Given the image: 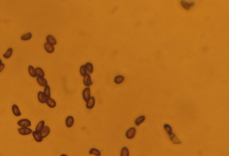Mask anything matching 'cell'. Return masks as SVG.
Here are the masks:
<instances>
[{
	"label": "cell",
	"instance_id": "83f0119b",
	"mask_svg": "<svg viewBox=\"0 0 229 156\" xmlns=\"http://www.w3.org/2000/svg\"><path fill=\"white\" fill-rule=\"evenodd\" d=\"M121 156H129V151L127 147H124L121 151Z\"/></svg>",
	"mask_w": 229,
	"mask_h": 156
},
{
	"label": "cell",
	"instance_id": "9a60e30c",
	"mask_svg": "<svg viewBox=\"0 0 229 156\" xmlns=\"http://www.w3.org/2000/svg\"><path fill=\"white\" fill-rule=\"evenodd\" d=\"M181 4L183 8L187 9V10H189L190 8H192V6H194V2H186V1H182Z\"/></svg>",
	"mask_w": 229,
	"mask_h": 156
},
{
	"label": "cell",
	"instance_id": "5b68a950",
	"mask_svg": "<svg viewBox=\"0 0 229 156\" xmlns=\"http://www.w3.org/2000/svg\"><path fill=\"white\" fill-rule=\"evenodd\" d=\"M136 133V129L134 127H131L127 130L126 135L128 139H132L135 136Z\"/></svg>",
	"mask_w": 229,
	"mask_h": 156
},
{
	"label": "cell",
	"instance_id": "d4e9b609",
	"mask_svg": "<svg viewBox=\"0 0 229 156\" xmlns=\"http://www.w3.org/2000/svg\"><path fill=\"white\" fill-rule=\"evenodd\" d=\"M32 37V34L31 32H28V33H26V34H24V35H22L21 37V39L22 41H27L30 40L31 39Z\"/></svg>",
	"mask_w": 229,
	"mask_h": 156
},
{
	"label": "cell",
	"instance_id": "7402d4cb",
	"mask_svg": "<svg viewBox=\"0 0 229 156\" xmlns=\"http://www.w3.org/2000/svg\"><path fill=\"white\" fill-rule=\"evenodd\" d=\"M13 52V50L12 48L8 49L6 52L3 55V57H4V58H10L11 56H12Z\"/></svg>",
	"mask_w": 229,
	"mask_h": 156
},
{
	"label": "cell",
	"instance_id": "484cf974",
	"mask_svg": "<svg viewBox=\"0 0 229 156\" xmlns=\"http://www.w3.org/2000/svg\"><path fill=\"white\" fill-rule=\"evenodd\" d=\"M35 69L37 76L38 75L41 77H44L45 76V72L41 68L37 67Z\"/></svg>",
	"mask_w": 229,
	"mask_h": 156
},
{
	"label": "cell",
	"instance_id": "7a4b0ae2",
	"mask_svg": "<svg viewBox=\"0 0 229 156\" xmlns=\"http://www.w3.org/2000/svg\"><path fill=\"white\" fill-rule=\"evenodd\" d=\"M18 131L20 135H30L32 133V131L31 129L28 127H21L18 129Z\"/></svg>",
	"mask_w": 229,
	"mask_h": 156
},
{
	"label": "cell",
	"instance_id": "6da1fadb",
	"mask_svg": "<svg viewBox=\"0 0 229 156\" xmlns=\"http://www.w3.org/2000/svg\"><path fill=\"white\" fill-rule=\"evenodd\" d=\"M18 124L22 127H28L31 126V123L28 119H23L18 121Z\"/></svg>",
	"mask_w": 229,
	"mask_h": 156
},
{
	"label": "cell",
	"instance_id": "d6986e66",
	"mask_svg": "<svg viewBox=\"0 0 229 156\" xmlns=\"http://www.w3.org/2000/svg\"><path fill=\"white\" fill-rule=\"evenodd\" d=\"M28 69L29 74L31 77L35 78L37 76V74H36V71H35V69L34 68L33 66H29Z\"/></svg>",
	"mask_w": 229,
	"mask_h": 156
},
{
	"label": "cell",
	"instance_id": "7c38bea8",
	"mask_svg": "<svg viewBox=\"0 0 229 156\" xmlns=\"http://www.w3.org/2000/svg\"><path fill=\"white\" fill-rule=\"evenodd\" d=\"M38 99L40 103L45 104L46 103L47 98L45 96L43 92H39L38 93Z\"/></svg>",
	"mask_w": 229,
	"mask_h": 156
},
{
	"label": "cell",
	"instance_id": "44dd1931",
	"mask_svg": "<svg viewBox=\"0 0 229 156\" xmlns=\"http://www.w3.org/2000/svg\"><path fill=\"white\" fill-rule=\"evenodd\" d=\"M44 94L46 98H50L51 96V92H50V88L49 85L45 86L44 91Z\"/></svg>",
	"mask_w": 229,
	"mask_h": 156
},
{
	"label": "cell",
	"instance_id": "ba28073f",
	"mask_svg": "<svg viewBox=\"0 0 229 156\" xmlns=\"http://www.w3.org/2000/svg\"><path fill=\"white\" fill-rule=\"evenodd\" d=\"M36 80L38 84L41 87H45L48 85V82L45 78L38 76L36 78Z\"/></svg>",
	"mask_w": 229,
	"mask_h": 156
},
{
	"label": "cell",
	"instance_id": "ac0fdd59",
	"mask_svg": "<svg viewBox=\"0 0 229 156\" xmlns=\"http://www.w3.org/2000/svg\"><path fill=\"white\" fill-rule=\"evenodd\" d=\"M146 117L144 115H142L139 117L137 118L135 121V125L138 126L140 125L141 123H143L144 121H145Z\"/></svg>",
	"mask_w": 229,
	"mask_h": 156
},
{
	"label": "cell",
	"instance_id": "277c9868",
	"mask_svg": "<svg viewBox=\"0 0 229 156\" xmlns=\"http://www.w3.org/2000/svg\"><path fill=\"white\" fill-rule=\"evenodd\" d=\"M83 82H84V85L87 87H89L93 84L91 77L89 74H87L84 76Z\"/></svg>",
	"mask_w": 229,
	"mask_h": 156
},
{
	"label": "cell",
	"instance_id": "3957f363",
	"mask_svg": "<svg viewBox=\"0 0 229 156\" xmlns=\"http://www.w3.org/2000/svg\"><path fill=\"white\" fill-rule=\"evenodd\" d=\"M82 97L85 102H87L91 97V90L89 88H85L82 92Z\"/></svg>",
	"mask_w": 229,
	"mask_h": 156
},
{
	"label": "cell",
	"instance_id": "603a6c76",
	"mask_svg": "<svg viewBox=\"0 0 229 156\" xmlns=\"http://www.w3.org/2000/svg\"><path fill=\"white\" fill-rule=\"evenodd\" d=\"M124 77L122 75H118L114 78V82L116 84H119L123 82Z\"/></svg>",
	"mask_w": 229,
	"mask_h": 156
},
{
	"label": "cell",
	"instance_id": "8fae6325",
	"mask_svg": "<svg viewBox=\"0 0 229 156\" xmlns=\"http://www.w3.org/2000/svg\"><path fill=\"white\" fill-rule=\"evenodd\" d=\"M169 136L170 140L174 144H181V142L178 140L176 135L174 133H171V134H169Z\"/></svg>",
	"mask_w": 229,
	"mask_h": 156
},
{
	"label": "cell",
	"instance_id": "4316f807",
	"mask_svg": "<svg viewBox=\"0 0 229 156\" xmlns=\"http://www.w3.org/2000/svg\"><path fill=\"white\" fill-rule=\"evenodd\" d=\"M89 154H93L96 156H100L101 155V152L99 150L96 148H92L89 151Z\"/></svg>",
	"mask_w": 229,
	"mask_h": 156
},
{
	"label": "cell",
	"instance_id": "8992f818",
	"mask_svg": "<svg viewBox=\"0 0 229 156\" xmlns=\"http://www.w3.org/2000/svg\"><path fill=\"white\" fill-rule=\"evenodd\" d=\"M50 132V129L49 128V127L47 126H46L44 127L43 129L42 130V131L40 132L39 134L42 138H45L49 135Z\"/></svg>",
	"mask_w": 229,
	"mask_h": 156
},
{
	"label": "cell",
	"instance_id": "d6a6232c",
	"mask_svg": "<svg viewBox=\"0 0 229 156\" xmlns=\"http://www.w3.org/2000/svg\"><path fill=\"white\" fill-rule=\"evenodd\" d=\"M2 63V61L1 60V59H0V64H1Z\"/></svg>",
	"mask_w": 229,
	"mask_h": 156
},
{
	"label": "cell",
	"instance_id": "2e32d148",
	"mask_svg": "<svg viewBox=\"0 0 229 156\" xmlns=\"http://www.w3.org/2000/svg\"><path fill=\"white\" fill-rule=\"evenodd\" d=\"M46 41L47 43H49L52 45H55L57 44V41L53 35H48L46 37Z\"/></svg>",
	"mask_w": 229,
	"mask_h": 156
},
{
	"label": "cell",
	"instance_id": "30bf717a",
	"mask_svg": "<svg viewBox=\"0 0 229 156\" xmlns=\"http://www.w3.org/2000/svg\"><path fill=\"white\" fill-rule=\"evenodd\" d=\"M44 48L47 53H53L55 50L53 45H52L51 44L47 43V42L45 43V44L44 45Z\"/></svg>",
	"mask_w": 229,
	"mask_h": 156
},
{
	"label": "cell",
	"instance_id": "f1b7e54d",
	"mask_svg": "<svg viewBox=\"0 0 229 156\" xmlns=\"http://www.w3.org/2000/svg\"><path fill=\"white\" fill-rule=\"evenodd\" d=\"M80 73L82 76H84L87 74V70L85 66V65H82L80 68Z\"/></svg>",
	"mask_w": 229,
	"mask_h": 156
},
{
	"label": "cell",
	"instance_id": "f546056e",
	"mask_svg": "<svg viewBox=\"0 0 229 156\" xmlns=\"http://www.w3.org/2000/svg\"><path fill=\"white\" fill-rule=\"evenodd\" d=\"M164 128L166 130L169 135L171 134L172 132V128L170 125H169V124H164Z\"/></svg>",
	"mask_w": 229,
	"mask_h": 156
},
{
	"label": "cell",
	"instance_id": "52a82bcc",
	"mask_svg": "<svg viewBox=\"0 0 229 156\" xmlns=\"http://www.w3.org/2000/svg\"><path fill=\"white\" fill-rule=\"evenodd\" d=\"M86 102V107L88 109H92L95 105V99L93 96H92Z\"/></svg>",
	"mask_w": 229,
	"mask_h": 156
},
{
	"label": "cell",
	"instance_id": "ffe728a7",
	"mask_svg": "<svg viewBox=\"0 0 229 156\" xmlns=\"http://www.w3.org/2000/svg\"><path fill=\"white\" fill-rule=\"evenodd\" d=\"M45 123L44 121H40L39 123L38 124V125H37V126L35 128V131L39 133L45 127Z\"/></svg>",
	"mask_w": 229,
	"mask_h": 156
},
{
	"label": "cell",
	"instance_id": "e0dca14e",
	"mask_svg": "<svg viewBox=\"0 0 229 156\" xmlns=\"http://www.w3.org/2000/svg\"><path fill=\"white\" fill-rule=\"evenodd\" d=\"M32 135L35 140L37 142H40L43 141V138L40 135L39 133L35 131H33Z\"/></svg>",
	"mask_w": 229,
	"mask_h": 156
},
{
	"label": "cell",
	"instance_id": "5bb4252c",
	"mask_svg": "<svg viewBox=\"0 0 229 156\" xmlns=\"http://www.w3.org/2000/svg\"><path fill=\"white\" fill-rule=\"evenodd\" d=\"M46 103L47 104V105L49 106V107L51 108H53L56 106V102H55V100L51 98H47Z\"/></svg>",
	"mask_w": 229,
	"mask_h": 156
},
{
	"label": "cell",
	"instance_id": "1f68e13d",
	"mask_svg": "<svg viewBox=\"0 0 229 156\" xmlns=\"http://www.w3.org/2000/svg\"><path fill=\"white\" fill-rule=\"evenodd\" d=\"M60 156H67L66 155H65V154H62V155H61Z\"/></svg>",
	"mask_w": 229,
	"mask_h": 156
},
{
	"label": "cell",
	"instance_id": "4fadbf2b",
	"mask_svg": "<svg viewBox=\"0 0 229 156\" xmlns=\"http://www.w3.org/2000/svg\"><path fill=\"white\" fill-rule=\"evenodd\" d=\"M12 110L13 113L15 116L18 117L22 114L19 108L16 105H14L12 106Z\"/></svg>",
	"mask_w": 229,
	"mask_h": 156
},
{
	"label": "cell",
	"instance_id": "9c48e42d",
	"mask_svg": "<svg viewBox=\"0 0 229 156\" xmlns=\"http://www.w3.org/2000/svg\"><path fill=\"white\" fill-rule=\"evenodd\" d=\"M74 123V119L72 116H69L66 119V124L67 127L70 128L73 126Z\"/></svg>",
	"mask_w": 229,
	"mask_h": 156
},
{
	"label": "cell",
	"instance_id": "cb8c5ba5",
	"mask_svg": "<svg viewBox=\"0 0 229 156\" xmlns=\"http://www.w3.org/2000/svg\"><path fill=\"white\" fill-rule=\"evenodd\" d=\"M85 66L86 68L87 71H88L90 74L92 73L93 71V66L91 63H86L85 65Z\"/></svg>",
	"mask_w": 229,
	"mask_h": 156
},
{
	"label": "cell",
	"instance_id": "4dcf8cb0",
	"mask_svg": "<svg viewBox=\"0 0 229 156\" xmlns=\"http://www.w3.org/2000/svg\"><path fill=\"white\" fill-rule=\"evenodd\" d=\"M4 68H5V64L3 63H2L1 64H0V73L3 70Z\"/></svg>",
	"mask_w": 229,
	"mask_h": 156
}]
</instances>
